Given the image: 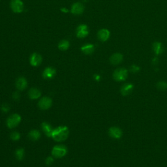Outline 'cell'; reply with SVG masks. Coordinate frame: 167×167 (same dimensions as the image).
Listing matches in <instances>:
<instances>
[{
	"instance_id": "6da1fadb",
	"label": "cell",
	"mask_w": 167,
	"mask_h": 167,
	"mask_svg": "<svg viewBox=\"0 0 167 167\" xmlns=\"http://www.w3.org/2000/svg\"><path fill=\"white\" fill-rule=\"evenodd\" d=\"M69 135V130L67 126L61 125L53 130L52 138L56 142H63L67 139Z\"/></svg>"
},
{
	"instance_id": "7a4b0ae2",
	"label": "cell",
	"mask_w": 167,
	"mask_h": 167,
	"mask_svg": "<svg viewBox=\"0 0 167 167\" xmlns=\"http://www.w3.org/2000/svg\"><path fill=\"white\" fill-rule=\"evenodd\" d=\"M22 118L19 114H11L7 120V126L8 128L13 129L20 124Z\"/></svg>"
},
{
	"instance_id": "3957f363",
	"label": "cell",
	"mask_w": 167,
	"mask_h": 167,
	"mask_svg": "<svg viewBox=\"0 0 167 167\" xmlns=\"http://www.w3.org/2000/svg\"><path fill=\"white\" fill-rule=\"evenodd\" d=\"M128 76V71L125 68H118L113 73V78L117 82H121L127 79Z\"/></svg>"
},
{
	"instance_id": "277c9868",
	"label": "cell",
	"mask_w": 167,
	"mask_h": 167,
	"mask_svg": "<svg viewBox=\"0 0 167 167\" xmlns=\"http://www.w3.org/2000/svg\"><path fill=\"white\" fill-rule=\"evenodd\" d=\"M67 153V148L64 145H56L54 146L52 150V156L55 158L64 157Z\"/></svg>"
},
{
	"instance_id": "5b68a950",
	"label": "cell",
	"mask_w": 167,
	"mask_h": 167,
	"mask_svg": "<svg viewBox=\"0 0 167 167\" xmlns=\"http://www.w3.org/2000/svg\"><path fill=\"white\" fill-rule=\"evenodd\" d=\"M52 105V100L51 98L48 97H43L39 100L38 103V106L40 109L43 110H46L49 109Z\"/></svg>"
},
{
	"instance_id": "8992f818",
	"label": "cell",
	"mask_w": 167,
	"mask_h": 167,
	"mask_svg": "<svg viewBox=\"0 0 167 167\" xmlns=\"http://www.w3.org/2000/svg\"><path fill=\"white\" fill-rule=\"evenodd\" d=\"M11 7L14 12L20 13L24 11V3L21 0H12Z\"/></svg>"
},
{
	"instance_id": "52a82bcc",
	"label": "cell",
	"mask_w": 167,
	"mask_h": 167,
	"mask_svg": "<svg viewBox=\"0 0 167 167\" xmlns=\"http://www.w3.org/2000/svg\"><path fill=\"white\" fill-rule=\"evenodd\" d=\"M108 134L109 136L114 139H120L123 135L122 130L118 127H112L108 130Z\"/></svg>"
},
{
	"instance_id": "ba28073f",
	"label": "cell",
	"mask_w": 167,
	"mask_h": 167,
	"mask_svg": "<svg viewBox=\"0 0 167 167\" xmlns=\"http://www.w3.org/2000/svg\"><path fill=\"white\" fill-rule=\"evenodd\" d=\"M89 34L88 26L85 24L80 25L76 29V36L78 38H84Z\"/></svg>"
},
{
	"instance_id": "9c48e42d",
	"label": "cell",
	"mask_w": 167,
	"mask_h": 167,
	"mask_svg": "<svg viewBox=\"0 0 167 167\" xmlns=\"http://www.w3.org/2000/svg\"><path fill=\"white\" fill-rule=\"evenodd\" d=\"M43 58L42 56L37 53H33L32 55L30 56V64L33 67H37L40 65L42 63Z\"/></svg>"
},
{
	"instance_id": "30bf717a",
	"label": "cell",
	"mask_w": 167,
	"mask_h": 167,
	"mask_svg": "<svg viewBox=\"0 0 167 167\" xmlns=\"http://www.w3.org/2000/svg\"><path fill=\"white\" fill-rule=\"evenodd\" d=\"M84 10V7L81 3H75L71 7V12L75 15H80L82 14Z\"/></svg>"
},
{
	"instance_id": "8fae6325",
	"label": "cell",
	"mask_w": 167,
	"mask_h": 167,
	"mask_svg": "<svg viewBox=\"0 0 167 167\" xmlns=\"http://www.w3.org/2000/svg\"><path fill=\"white\" fill-rule=\"evenodd\" d=\"M123 55L120 53H115L110 56V61L111 64L114 65H117L121 64L123 61Z\"/></svg>"
},
{
	"instance_id": "7c38bea8",
	"label": "cell",
	"mask_w": 167,
	"mask_h": 167,
	"mask_svg": "<svg viewBox=\"0 0 167 167\" xmlns=\"http://www.w3.org/2000/svg\"><path fill=\"white\" fill-rule=\"evenodd\" d=\"M110 31L106 29L100 30L97 33L98 39L102 42H105L110 37Z\"/></svg>"
},
{
	"instance_id": "4fadbf2b",
	"label": "cell",
	"mask_w": 167,
	"mask_h": 167,
	"mask_svg": "<svg viewBox=\"0 0 167 167\" xmlns=\"http://www.w3.org/2000/svg\"><path fill=\"white\" fill-rule=\"evenodd\" d=\"M56 69L53 67H47L43 73V77L45 79H52L55 76Z\"/></svg>"
},
{
	"instance_id": "5bb4252c",
	"label": "cell",
	"mask_w": 167,
	"mask_h": 167,
	"mask_svg": "<svg viewBox=\"0 0 167 167\" xmlns=\"http://www.w3.org/2000/svg\"><path fill=\"white\" fill-rule=\"evenodd\" d=\"M16 87L19 91L24 90L28 87V81L24 77H22V76L19 77L16 81Z\"/></svg>"
},
{
	"instance_id": "9a60e30c",
	"label": "cell",
	"mask_w": 167,
	"mask_h": 167,
	"mask_svg": "<svg viewBox=\"0 0 167 167\" xmlns=\"http://www.w3.org/2000/svg\"><path fill=\"white\" fill-rule=\"evenodd\" d=\"M133 89H134V85L133 84L127 83L122 85V87L121 88L120 92H121V93L124 96H126L131 93Z\"/></svg>"
},
{
	"instance_id": "2e32d148",
	"label": "cell",
	"mask_w": 167,
	"mask_h": 167,
	"mask_svg": "<svg viewBox=\"0 0 167 167\" xmlns=\"http://www.w3.org/2000/svg\"><path fill=\"white\" fill-rule=\"evenodd\" d=\"M41 127L43 129V131L47 135V137H52V134L54 129H52L50 124H49L48 122H43L41 124Z\"/></svg>"
},
{
	"instance_id": "e0dca14e",
	"label": "cell",
	"mask_w": 167,
	"mask_h": 167,
	"mask_svg": "<svg viewBox=\"0 0 167 167\" xmlns=\"http://www.w3.org/2000/svg\"><path fill=\"white\" fill-rule=\"evenodd\" d=\"M28 96L31 99H37L41 96V92L37 88H31L28 92Z\"/></svg>"
},
{
	"instance_id": "ac0fdd59",
	"label": "cell",
	"mask_w": 167,
	"mask_h": 167,
	"mask_svg": "<svg viewBox=\"0 0 167 167\" xmlns=\"http://www.w3.org/2000/svg\"><path fill=\"white\" fill-rule=\"evenodd\" d=\"M152 48L157 56L160 55L163 52V47H162V43L160 42H155L153 44Z\"/></svg>"
},
{
	"instance_id": "d6986e66",
	"label": "cell",
	"mask_w": 167,
	"mask_h": 167,
	"mask_svg": "<svg viewBox=\"0 0 167 167\" xmlns=\"http://www.w3.org/2000/svg\"><path fill=\"white\" fill-rule=\"evenodd\" d=\"M28 137L31 141H37L40 137V133L38 130L33 129L30 131L28 134Z\"/></svg>"
},
{
	"instance_id": "ffe728a7",
	"label": "cell",
	"mask_w": 167,
	"mask_h": 167,
	"mask_svg": "<svg viewBox=\"0 0 167 167\" xmlns=\"http://www.w3.org/2000/svg\"><path fill=\"white\" fill-rule=\"evenodd\" d=\"M81 50L84 54H86V55H89V54H92L95 50L94 45L90 44L84 45V46L81 48Z\"/></svg>"
},
{
	"instance_id": "44dd1931",
	"label": "cell",
	"mask_w": 167,
	"mask_h": 167,
	"mask_svg": "<svg viewBox=\"0 0 167 167\" xmlns=\"http://www.w3.org/2000/svg\"><path fill=\"white\" fill-rule=\"evenodd\" d=\"M24 149L22 148H18L15 151V157L17 160L22 161L24 158Z\"/></svg>"
},
{
	"instance_id": "7402d4cb",
	"label": "cell",
	"mask_w": 167,
	"mask_h": 167,
	"mask_svg": "<svg viewBox=\"0 0 167 167\" xmlns=\"http://www.w3.org/2000/svg\"><path fill=\"white\" fill-rule=\"evenodd\" d=\"M70 43L67 40H63L60 42L58 44V48H59L61 51H65L69 48Z\"/></svg>"
},
{
	"instance_id": "603a6c76",
	"label": "cell",
	"mask_w": 167,
	"mask_h": 167,
	"mask_svg": "<svg viewBox=\"0 0 167 167\" xmlns=\"http://www.w3.org/2000/svg\"><path fill=\"white\" fill-rule=\"evenodd\" d=\"M157 88L161 91H165L167 89V82L165 81H159L157 84Z\"/></svg>"
},
{
	"instance_id": "cb8c5ba5",
	"label": "cell",
	"mask_w": 167,
	"mask_h": 167,
	"mask_svg": "<svg viewBox=\"0 0 167 167\" xmlns=\"http://www.w3.org/2000/svg\"><path fill=\"white\" fill-rule=\"evenodd\" d=\"M10 138L13 141H18L20 138V134L19 132L13 131L10 134Z\"/></svg>"
},
{
	"instance_id": "d4e9b609",
	"label": "cell",
	"mask_w": 167,
	"mask_h": 167,
	"mask_svg": "<svg viewBox=\"0 0 167 167\" xmlns=\"http://www.w3.org/2000/svg\"><path fill=\"white\" fill-rule=\"evenodd\" d=\"M141 70V67L136 65H132L130 67V71L133 73H137Z\"/></svg>"
},
{
	"instance_id": "484cf974",
	"label": "cell",
	"mask_w": 167,
	"mask_h": 167,
	"mask_svg": "<svg viewBox=\"0 0 167 167\" xmlns=\"http://www.w3.org/2000/svg\"><path fill=\"white\" fill-rule=\"evenodd\" d=\"M54 161V157H51V156H49L48 157L46 160H45V162H46V164L49 166V165H51L53 162Z\"/></svg>"
},
{
	"instance_id": "4316f807",
	"label": "cell",
	"mask_w": 167,
	"mask_h": 167,
	"mask_svg": "<svg viewBox=\"0 0 167 167\" xmlns=\"http://www.w3.org/2000/svg\"><path fill=\"white\" fill-rule=\"evenodd\" d=\"M9 109H10L9 106V105H7V104H6V103L3 104V105L1 107L2 111L5 112V113H6V112H7L9 110Z\"/></svg>"
},
{
	"instance_id": "83f0119b",
	"label": "cell",
	"mask_w": 167,
	"mask_h": 167,
	"mask_svg": "<svg viewBox=\"0 0 167 167\" xmlns=\"http://www.w3.org/2000/svg\"><path fill=\"white\" fill-rule=\"evenodd\" d=\"M20 96L19 92H15L12 94V99H14L15 101H19L20 99Z\"/></svg>"
},
{
	"instance_id": "f1b7e54d",
	"label": "cell",
	"mask_w": 167,
	"mask_h": 167,
	"mask_svg": "<svg viewBox=\"0 0 167 167\" xmlns=\"http://www.w3.org/2000/svg\"><path fill=\"white\" fill-rule=\"evenodd\" d=\"M101 77H100V76L97 75H95V79H96L97 81H99V80H100Z\"/></svg>"
},
{
	"instance_id": "f546056e",
	"label": "cell",
	"mask_w": 167,
	"mask_h": 167,
	"mask_svg": "<svg viewBox=\"0 0 167 167\" xmlns=\"http://www.w3.org/2000/svg\"><path fill=\"white\" fill-rule=\"evenodd\" d=\"M157 61H158V60H157V57L154 58V59L153 60V64H156V63H157Z\"/></svg>"
},
{
	"instance_id": "4dcf8cb0",
	"label": "cell",
	"mask_w": 167,
	"mask_h": 167,
	"mask_svg": "<svg viewBox=\"0 0 167 167\" xmlns=\"http://www.w3.org/2000/svg\"><path fill=\"white\" fill-rule=\"evenodd\" d=\"M83 1L84 2H88V1H89V0H83Z\"/></svg>"
}]
</instances>
